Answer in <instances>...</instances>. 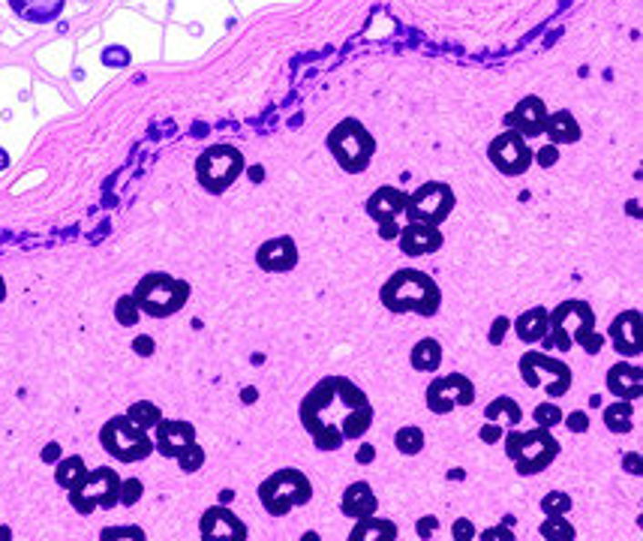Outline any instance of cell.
I'll return each instance as SVG.
<instances>
[{
	"label": "cell",
	"instance_id": "cell-54",
	"mask_svg": "<svg viewBox=\"0 0 643 541\" xmlns=\"http://www.w3.org/2000/svg\"><path fill=\"white\" fill-rule=\"evenodd\" d=\"M4 168H9V154L4 148H0V172H4Z\"/></svg>",
	"mask_w": 643,
	"mask_h": 541
},
{
	"label": "cell",
	"instance_id": "cell-12",
	"mask_svg": "<svg viewBox=\"0 0 643 541\" xmlns=\"http://www.w3.org/2000/svg\"><path fill=\"white\" fill-rule=\"evenodd\" d=\"M520 379H524L529 388H541V383L547 379L545 391L556 400L562 394H568L571 367L566 364V361H556L545 352H526L524 358H520Z\"/></svg>",
	"mask_w": 643,
	"mask_h": 541
},
{
	"label": "cell",
	"instance_id": "cell-40",
	"mask_svg": "<svg viewBox=\"0 0 643 541\" xmlns=\"http://www.w3.org/2000/svg\"><path fill=\"white\" fill-rule=\"evenodd\" d=\"M129 52L124 46H108V48H103V64L106 66H129Z\"/></svg>",
	"mask_w": 643,
	"mask_h": 541
},
{
	"label": "cell",
	"instance_id": "cell-56",
	"mask_svg": "<svg viewBox=\"0 0 643 541\" xmlns=\"http://www.w3.org/2000/svg\"><path fill=\"white\" fill-rule=\"evenodd\" d=\"M250 178H253V180H262V172H259V166L250 168Z\"/></svg>",
	"mask_w": 643,
	"mask_h": 541
},
{
	"label": "cell",
	"instance_id": "cell-55",
	"mask_svg": "<svg viewBox=\"0 0 643 541\" xmlns=\"http://www.w3.org/2000/svg\"><path fill=\"white\" fill-rule=\"evenodd\" d=\"M9 538H13V533H9L6 526H0V541H9Z\"/></svg>",
	"mask_w": 643,
	"mask_h": 541
},
{
	"label": "cell",
	"instance_id": "cell-29",
	"mask_svg": "<svg viewBox=\"0 0 643 541\" xmlns=\"http://www.w3.org/2000/svg\"><path fill=\"white\" fill-rule=\"evenodd\" d=\"M631 415H635L631 400H617L605 409V427L610 434H631Z\"/></svg>",
	"mask_w": 643,
	"mask_h": 541
},
{
	"label": "cell",
	"instance_id": "cell-3",
	"mask_svg": "<svg viewBox=\"0 0 643 541\" xmlns=\"http://www.w3.org/2000/svg\"><path fill=\"white\" fill-rule=\"evenodd\" d=\"M382 304L391 313H418V316H434L442 304V292L436 280L424 274V270L403 268L397 274H391L382 286Z\"/></svg>",
	"mask_w": 643,
	"mask_h": 541
},
{
	"label": "cell",
	"instance_id": "cell-23",
	"mask_svg": "<svg viewBox=\"0 0 643 541\" xmlns=\"http://www.w3.org/2000/svg\"><path fill=\"white\" fill-rule=\"evenodd\" d=\"M66 0H9V9L27 25H48L64 13Z\"/></svg>",
	"mask_w": 643,
	"mask_h": 541
},
{
	"label": "cell",
	"instance_id": "cell-13",
	"mask_svg": "<svg viewBox=\"0 0 643 541\" xmlns=\"http://www.w3.org/2000/svg\"><path fill=\"white\" fill-rule=\"evenodd\" d=\"M427 409L436 415H448L454 409L472 406L475 400V388H472V379L464 373H448V376H436L434 383L427 385Z\"/></svg>",
	"mask_w": 643,
	"mask_h": 541
},
{
	"label": "cell",
	"instance_id": "cell-24",
	"mask_svg": "<svg viewBox=\"0 0 643 541\" xmlns=\"http://www.w3.org/2000/svg\"><path fill=\"white\" fill-rule=\"evenodd\" d=\"M343 515L346 517H367V515H376V494H373V487L367 485V481H355L352 487H346V494H343Z\"/></svg>",
	"mask_w": 643,
	"mask_h": 541
},
{
	"label": "cell",
	"instance_id": "cell-15",
	"mask_svg": "<svg viewBox=\"0 0 643 541\" xmlns=\"http://www.w3.org/2000/svg\"><path fill=\"white\" fill-rule=\"evenodd\" d=\"M547 106L541 97H524L520 103L511 108L505 115V124L508 129H515L524 138H532V136H541L545 133V120H547Z\"/></svg>",
	"mask_w": 643,
	"mask_h": 541
},
{
	"label": "cell",
	"instance_id": "cell-17",
	"mask_svg": "<svg viewBox=\"0 0 643 541\" xmlns=\"http://www.w3.org/2000/svg\"><path fill=\"white\" fill-rule=\"evenodd\" d=\"M196 443V427L189 421H178V418H159L157 421V443L154 448L163 457H178L187 445Z\"/></svg>",
	"mask_w": 643,
	"mask_h": 541
},
{
	"label": "cell",
	"instance_id": "cell-6",
	"mask_svg": "<svg viewBox=\"0 0 643 541\" xmlns=\"http://www.w3.org/2000/svg\"><path fill=\"white\" fill-rule=\"evenodd\" d=\"M259 499L268 515L283 517L298 505H307L313 499V485L310 478L301 473V469H280V473L268 475L262 485H259Z\"/></svg>",
	"mask_w": 643,
	"mask_h": 541
},
{
	"label": "cell",
	"instance_id": "cell-44",
	"mask_svg": "<svg viewBox=\"0 0 643 541\" xmlns=\"http://www.w3.org/2000/svg\"><path fill=\"white\" fill-rule=\"evenodd\" d=\"M478 434H481V443H496V439H502V434H505V430H502L499 421H487V424L481 427Z\"/></svg>",
	"mask_w": 643,
	"mask_h": 541
},
{
	"label": "cell",
	"instance_id": "cell-27",
	"mask_svg": "<svg viewBox=\"0 0 643 541\" xmlns=\"http://www.w3.org/2000/svg\"><path fill=\"white\" fill-rule=\"evenodd\" d=\"M352 541H394L397 538V526L391 520H382V517H358V526L349 533Z\"/></svg>",
	"mask_w": 643,
	"mask_h": 541
},
{
	"label": "cell",
	"instance_id": "cell-48",
	"mask_svg": "<svg viewBox=\"0 0 643 541\" xmlns=\"http://www.w3.org/2000/svg\"><path fill=\"white\" fill-rule=\"evenodd\" d=\"M508 328V319H496V325L490 328V343H502V334Z\"/></svg>",
	"mask_w": 643,
	"mask_h": 541
},
{
	"label": "cell",
	"instance_id": "cell-18",
	"mask_svg": "<svg viewBox=\"0 0 643 541\" xmlns=\"http://www.w3.org/2000/svg\"><path fill=\"white\" fill-rule=\"evenodd\" d=\"M640 313L638 310H626V313H619L614 322H610V343H614V349L619 355H626V358H635L640 355V349H643V340H640Z\"/></svg>",
	"mask_w": 643,
	"mask_h": 541
},
{
	"label": "cell",
	"instance_id": "cell-20",
	"mask_svg": "<svg viewBox=\"0 0 643 541\" xmlns=\"http://www.w3.org/2000/svg\"><path fill=\"white\" fill-rule=\"evenodd\" d=\"M400 250L406 256H430L442 247V232L439 226H427V223H409L403 232H397Z\"/></svg>",
	"mask_w": 643,
	"mask_h": 541
},
{
	"label": "cell",
	"instance_id": "cell-7",
	"mask_svg": "<svg viewBox=\"0 0 643 541\" xmlns=\"http://www.w3.org/2000/svg\"><path fill=\"white\" fill-rule=\"evenodd\" d=\"M133 298H136V304L142 313L166 319V316L178 313V310H184L187 298H189V283L175 280L172 274H148L138 280Z\"/></svg>",
	"mask_w": 643,
	"mask_h": 541
},
{
	"label": "cell",
	"instance_id": "cell-50",
	"mask_svg": "<svg viewBox=\"0 0 643 541\" xmlns=\"http://www.w3.org/2000/svg\"><path fill=\"white\" fill-rule=\"evenodd\" d=\"M43 460H46V464H57V460H60V445H57V443L46 445V451H43Z\"/></svg>",
	"mask_w": 643,
	"mask_h": 541
},
{
	"label": "cell",
	"instance_id": "cell-47",
	"mask_svg": "<svg viewBox=\"0 0 643 541\" xmlns=\"http://www.w3.org/2000/svg\"><path fill=\"white\" fill-rule=\"evenodd\" d=\"M434 529H436V517H427V520H418L415 533H418L421 538H430V536H434Z\"/></svg>",
	"mask_w": 643,
	"mask_h": 541
},
{
	"label": "cell",
	"instance_id": "cell-46",
	"mask_svg": "<svg viewBox=\"0 0 643 541\" xmlns=\"http://www.w3.org/2000/svg\"><path fill=\"white\" fill-rule=\"evenodd\" d=\"M481 541H515V533H508L505 526H494L487 533H481Z\"/></svg>",
	"mask_w": 643,
	"mask_h": 541
},
{
	"label": "cell",
	"instance_id": "cell-26",
	"mask_svg": "<svg viewBox=\"0 0 643 541\" xmlns=\"http://www.w3.org/2000/svg\"><path fill=\"white\" fill-rule=\"evenodd\" d=\"M547 325H550V310L532 307V310H526V313H520V319L515 322V331L524 343H538V340L547 337Z\"/></svg>",
	"mask_w": 643,
	"mask_h": 541
},
{
	"label": "cell",
	"instance_id": "cell-22",
	"mask_svg": "<svg viewBox=\"0 0 643 541\" xmlns=\"http://www.w3.org/2000/svg\"><path fill=\"white\" fill-rule=\"evenodd\" d=\"M607 391L619 400H638L643 394V370L619 361L607 370Z\"/></svg>",
	"mask_w": 643,
	"mask_h": 541
},
{
	"label": "cell",
	"instance_id": "cell-16",
	"mask_svg": "<svg viewBox=\"0 0 643 541\" xmlns=\"http://www.w3.org/2000/svg\"><path fill=\"white\" fill-rule=\"evenodd\" d=\"M256 262L262 270H268V274H286V270H292L298 265L295 240L289 235L265 240V244L256 250Z\"/></svg>",
	"mask_w": 643,
	"mask_h": 541
},
{
	"label": "cell",
	"instance_id": "cell-36",
	"mask_svg": "<svg viewBox=\"0 0 643 541\" xmlns=\"http://www.w3.org/2000/svg\"><path fill=\"white\" fill-rule=\"evenodd\" d=\"M175 460L180 464L184 473H196V469L205 464V451H202V445H199V443H193V445H187L184 451H180Z\"/></svg>",
	"mask_w": 643,
	"mask_h": 541
},
{
	"label": "cell",
	"instance_id": "cell-31",
	"mask_svg": "<svg viewBox=\"0 0 643 541\" xmlns=\"http://www.w3.org/2000/svg\"><path fill=\"white\" fill-rule=\"evenodd\" d=\"M85 473H87V466H85V460L82 457H64L57 464V473H55V478H57V485L60 487H66V490H73L78 481L85 478Z\"/></svg>",
	"mask_w": 643,
	"mask_h": 541
},
{
	"label": "cell",
	"instance_id": "cell-38",
	"mask_svg": "<svg viewBox=\"0 0 643 541\" xmlns=\"http://www.w3.org/2000/svg\"><path fill=\"white\" fill-rule=\"evenodd\" d=\"M142 494H145L142 481H138V478H127V481H120L117 503H120V505H136L138 499H142Z\"/></svg>",
	"mask_w": 643,
	"mask_h": 541
},
{
	"label": "cell",
	"instance_id": "cell-39",
	"mask_svg": "<svg viewBox=\"0 0 643 541\" xmlns=\"http://www.w3.org/2000/svg\"><path fill=\"white\" fill-rule=\"evenodd\" d=\"M532 415H536V424L538 427H556V424H562V409L554 406V403H538Z\"/></svg>",
	"mask_w": 643,
	"mask_h": 541
},
{
	"label": "cell",
	"instance_id": "cell-9",
	"mask_svg": "<svg viewBox=\"0 0 643 541\" xmlns=\"http://www.w3.org/2000/svg\"><path fill=\"white\" fill-rule=\"evenodd\" d=\"M99 443L120 464H136V460L150 457V451H154L150 436L127 415H115L112 421H106L103 430H99Z\"/></svg>",
	"mask_w": 643,
	"mask_h": 541
},
{
	"label": "cell",
	"instance_id": "cell-19",
	"mask_svg": "<svg viewBox=\"0 0 643 541\" xmlns=\"http://www.w3.org/2000/svg\"><path fill=\"white\" fill-rule=\"evenodd\" d=\"M202 538L205 541H214V538L244 541L247 526H244V520L235 517L226 505H214V508H208L205 517H202Z\"/></svg>",
	"mask_w": 643,
	"mask_h": 541
},
{
	"label": "cell",
	"instance_id": "cell-32",
	"mask_svg": "<svg viewBox=\"0 0 643 541\" xmlns=\"http://www.w3.org/2000/svg\"><path fill=\"white\" fill-rule=\"evenodd\" d=\"M541 538H550V541H571L575 538V526L568 524L562 515H547L545 524L538 526Z\"/></svg>",
	"mask_w": 643,
	"mask_h": 541
},
{
	"label": "cell",
	"instance_id": "cell-4",
	"mask_svg": "<svg viewBox=\"0 0 643 541\" xmlns=\"http://www.w3.org/2000/svg\"><path fill=\"white\" fill-rule=\"evenodd\" d=\"M505 454L520 475H536L541 469H547L559 454V443L550 434V427L536 430H515L505 436Z\"/></svg>",
	"mask_w": 643,
	"mask_h": 541
},
{
	"label": "cell",
	"instance_id": "cell-2",
	"mask_svg": "<svg viewBox=\"0 0 643 541\" xmlns=\"http://www.w3.org/2000/svg\"><path fill=\"white\" fill-rule=\"evenodd\" d=\"M545 346H554L559 352H568L571 346H580L589 355L601 352L605 337L596 331V313H592L587 301L571 298V301H562L556 310H550Z\"/></svg>",
	"mask_w": 643,
	"mask_h": 541
},
{
	"label": "cell",
	"instance_id": "cell-45",
	"mask_svg": "<svg viewBox=\"0 0 643 541\" xmlns=\"http://www.w3.org/2000/svg\"><path fill=\"white\" fill-rule=\"evenodd\" d=\"M454 536L457 541H469L472 536H475V526H472V520H466V517H460V520H454Z\"/></svg>",
	"mask_w": 643,
	"mask_h": 541
},
{
	"label": "cell",
	"instance_id": "cell-49",
	"mask_svg": "<svg viewBox=\"0 0 643 541\" xmlns=\"http://www.w3.org/2000/svg\"><path fill=\"white\" fill-rule=\"evenodd\" d=\"M133 349H136L138 355H150V352H154V340H150V337H136Z\"/></svg>",
	"mask_w": 643,
	"mask_h": 541
},
{
	"label": "cell",
	"instance_id": "cell-57",
	"mask_svg": "<svg viewBox=\"0 0 643 541\" xmlns=\"http://www.w3.org/2000/svg\"><path fill=\"white\" fill-rule=\"evenodd\" d=\"M6 298V283H4V277H0V301Z\"/></svg>",
	"mask_w": 643,
	"mask_h": 541
},
{
	"label": "cell",
	"instance_id": "cell-10",
	"mask_svg": "<svg viewBox=\"0 0 643 541\" xmlns=\"http://www.w3.org/2000/svg\"><path fill=\"white\" fill-rule=\"evenodd\" d=\"M120 494V475L112 466H97L85 473V478L69 490V505L78 515H90L97 508H115Z\"/></svg>",
	"mask_w": 643,
	"mask_h": 541
},
{
	"label": "cell",
	"instance_id": "cell-41",
	"mask_svg": "<svg viewBox=\"0 0 643 541\" xmlns=\"http://www.w3.org/2000/svg\"><path fill=\"white\" fill-rule=\"evenodd\" d=\"M99 538H136V541H142L145 533L138 526H112V529H103V536Z\"/></svg>",
	"mask_w": 643,
	"mask_h": 541
},
{
	"label": "cell",
	"instance_id": "cell-25",
	"mask_svg": "<svg viewBox=\"0 0 643 541\" xmlns=\"http://www.w3.org/2000/svg\"><path fill=\"white\" fill-rule=\"evenodd\" d=\"M545 136L554 145H575V142H580V124L575 120V115L568 112V108H559V112L547 115Z\"/></svg>",
	"mask_w": 643,
	"mask_h": 541
},
{
	"label": "cell",
	"instance_id": "cell-8",
	"mask_svg": "<svg viewBox=\"0 0 643 541\" xmlns=\"http://www.w3.org/2000/svg\"><path fill=\"white\" fill-rule=\"evenodd\" d=\"M244 175V154L235 145H210L196 159V178L208 193H226Z\"/></svg>",
	"mask_w": 643,
	"mask_h": 541
},
{
	"label": "cell",
	"instance_id": "cell-37",
	"mask_svg": "<svg viewBox=\"0 0 643 541\" xmlns=\"http://www.w3.org/2000/svg\"><path fill=\"white\" fill-rule=\"evenodd\" d=\"M568 508H571V496L562 494V490H550V494L541 499V511H545V515H566Z\"/></svg>",
	"mask_w": 643,
	"mask_h": 541
},
{
	"label": "cell",
	"instance_id": "cell-28",
	"mask_svg": "<svg viewBox=\"0 0 643 541\" xmlns=\"http://www.w3.org/2000/svg\"><path fill=\"white\" fill-rule=\"evenodd\" d=\"M412 367L418 370V373H434V370H439L442 364V346L436 343L434 337H424V340H418L415 346H412Z\"/></svg>",
	"mask_w": 643,
	"mask_h": 541
},
{
	"label": "cell",
	"instance_id": "cell-14",
	"mask_svg": "<svg viewBox=\"0 0 643 541\" xmlns=\"http://www.w3.org/2000/svg\"><path fill=\"white\" fill-rule=\"evenodd\" d=\"M487 157H490V163H494L499 172L508 175V178L524 175V172H529V166H532V148L526 145L524 136L515 133V129L496 136L487 148Z\"/></svg>",
	"mask_w": 643,
	"mask_h": 541
},
{
	"label": "cell",
	"instance_id": "cell-53",
	"mask_svg": "<svg viewBox=\"0 0 643 541\" xmlns=\"http://www.w3.org/2000/svg\"><path fill=\"white\" fill-rule=\"evenodd\" d=\"M397 232H400L397 223H391V226H379V235H382V238H397Z\"/></svg>",
	"mask_w": 643,
	"mask_h": 541
},
{
	"label": "cell",
	"instance_id": "cell-21",
	"mask_svg": "<svg viewBox=\"0 0 643 541\" xmlns=\"http://www.w3.org/2000/svg\"><path fill=\"white\" fill-rule=\"evenodd\" d=\"M403 208H406V193H400L397 187H379L376 193L367 199V214L379 226L397 223Z\"/></svg>",
	"mask_w": 643,
	"mask_h": 541
},
{
	"label": "cell",
	"instance_id": "cell-30",
	"mask_svg": "<svg viewBox=\"0 0 643 541\" xmlns=\"http://www.w3.org/2000/svg\"><path fill=\"white\" fill-rule=\"evenodd\" d=\"M485 418H487V421H505L508 427H515V424H520L524 413H520V403H517V400H511V397H496V400H490V403H487Z\"/></svg>",
	"mask_w": 643,
	"mask_h": 541
},
{
	"label": "cell",
	"instance_id": "cell-42",
	"mask_svg": "<svg viewBox=\"0 0 643 541\" xmlns=\"http://www.w3.org/2000/svg\"><path fill=\"white\" fill-rule=\"evenodd\" d=\"M532 159H538L541 168H550V166H556L559 150H556V145H545V148L538 150V154H532Z\"/></svg>",
	"mask_w": 643,
	"mask_h": 541
},
{
	"label": "cell",
	"instance_id": "cell-34",
	"mask_svg": "<svg viewBox=\"0 0 643 541\" xmlns=\"http://www.w3.org/2000/svg\"><path fill=\"white\" fill-rule=\"evenodd\" d=\"M394 445H397V451H403V454H418V451L424 448V430L421 427H400L397 436H394Z\"/></svg>",
	"mask_w": 643,
	"mask_h": 541
},
{
	"label": "cell",
	"instance_id": "cell-51",
	"mask_svg": "<svg viewBox=\"0 0 643 541\" xmlns=\"http://www.w3.org/2000/svg\"><path fill=\"white\" fill-rule=\"evenodd\" d=\"M373 454H376V448H373V445H361V451H358V464H361V466H367L370 460H373Z\"/></svg>",
	"mask_w": 643,
	"mask_h": 541
},
{
	"label": "cell",
	"instance_id": "cell-5",
	"mask_svg": "<svg viewBox=\"0 0 643 541\" xmlns=\"http://www.w3.org/2000/svg\"><path fill=\"white\" fill-rule=\"evenodd\" d=\"M328 150L334 154L340 168L349 175L364 172L370 166V159L376 154V138L367 133V127L355 117H346L328 133Z\"/></svg>",
	"mask_w": 643,
	"mask_h": 541
},
{
	"label": "cell",
	"instance_id": "cell-52",
	"mask_svg": "<svg viewBox=\"0 0 643 541\" xmlns=\"http://www.w3.org/2000/svg\"><path fill=\"white\" fill-rule=\"evenodd\" d=\"M626 469H628V473L640 475V473H643V464H640V457H638V454H626Z\"/></svg>",
	"mask_w": 643,
	"mask_h": 541
},
{
	"label": "cell",
	"instance_id": "cell-43",
	"mask_svg": "<svg viewBox=\"0 0 643 541\" xmlns=\"http://www.w3.org/2000/svg\"><path fill=\"white\" fill-rule=\"evenodd\" d=\"M568 424V430L571 434H587L589 430V418H587V413H571L568 418H562Z\"/></svg>",
	"mask_w": 643,
	"mask_h": 541
},
{
	"label": "cell",
	"instance_id": "cell-33",
	"mask_svg": "<svg viewBox=\"0 0 643 541\" xmlns=\"http://www.w3.org/2000/svg\"><path fill=\"white\" fill-rule=\"evenodd\" d=\"M127 418L133 421V424L142 427V430H150V427H157V421L163 418V415H159V406H154L150 400H138V403L129 406Z\"/></svg>",
	"mask_w": 643,
	"mask_h": 541
},
{
	"label": "cell",
	"instance_id": "cell-1",
	"mask_svg": "<svg viewBox=\"0 0 643 541\" xmlns=\"http://www.w3.org/2000/svg\"><path fill=\"white\" fill-rule=\"evenodd\" d=\"M301 424L319 451H337L346 439H361L373 424L367 394L346 376H325L298 406Z\"/></svg>",
	"mask_w": 643,
	"mask_h": 541
},
{
	"label": "cell",
	"instance_id": "cell-35",
	"mask_svg": "<svg viewBox=\"0 0 643 541\" xmlns=\"http://www.w3.org/2000/svg\"><path fill=\"white\" fill-rule=\"evenodd\" d=\"M138 316H142V310H138V304H136V298L133 295H124L117 301V307H115V319L120 325H136L138 322Z\"/></svg>",
	"mask_w": 643,
	"mask_h": 541
},
{
	"label": "cell",
	"instance_id": "cell-11",
	"mask_svg": "<svg viewBox=\"0 0 643 541\" xmlns=\"http://www.w3.org/2000/svg\"><path fill=\"white\" fill-rule=\"evenodd\" d=\"M457 205L454 189L442 180H427L421 184L415 193L406 196V208L403 214L409 217V223H427V226H442L451 217V210Z\"/></svg>",
	"mask_w": 643,
	"mask_h": 541
}]
</instances>
